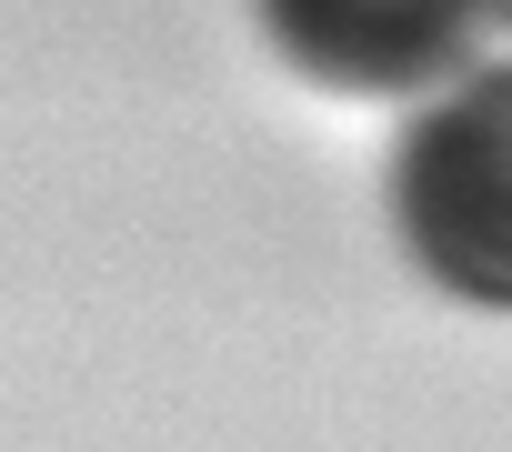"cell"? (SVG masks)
Listing matches in <instances>:
<instances>
[{"label":"cell","mask_w":512,"mask_h":452,"mask_svg":"<svg viewBox=\"0 0 512 452\" xmlns=\"http://www.w3.org/2000/svg\"><path fill=\"white\" fill-rule=\"evenodd\" d=\"M392 232L472 312H512V61L442 81L392 141Z\"/></svg>","instance_id":"cell-1"},{"label":"cell","mask_w":512,"mask_h":452,"mask_svg":"<svg viewBox=\"0 0 512 452\" xmlns=\"http://www.w3.org/2000/svg\"><path fill=\"white\" fill-rule=\"evenodd\" d=\"M272 51L342 101H402L482 71L492 31H512V0H262Z\"/></svg>","instance_id":"cell-2"}]
</instances>
